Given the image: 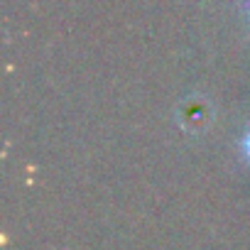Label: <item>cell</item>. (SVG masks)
Wrapping results in <instances>:
<instances>
[{"label":"cell","mask_w":250,"mask_h":250,"mask_svg":"<svg viewBox=\"0 0 250 250\" xmlns=\"http://www.w3.org/2000/svg\"><path fill=\"white\" fill-rule=\"evenodd\" d=\"M243 147H245V155H248V160H250V133L245 135V143H243Z\"/></svg>","instance_id":"1"}]
</instances>
